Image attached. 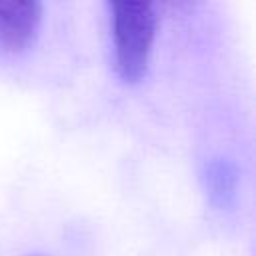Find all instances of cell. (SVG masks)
I'll list each match as a JSON object with an SVG mask.
<instances>
[{
	"mask_svg": "<svg viewBox=\"0 0 256 256\" xmlns=\"http://www.w3.org/2000/svg\"><path fill=\"white\" fill-rule=\"evenodd\" d=\"M112 10V34L116 68L122 78L138 80L148 68L156 12L148 2H114Z\"/></svg>",
	"mask_w": 256,
	"mask_h": 256,
	"instance_id": "1",
	"label": "cell"
},
{
	"mask_svg": "<svg viewBox=\"0 0 256 256\" xmlns=\"http://www.w3.org/2000/svg\"><path fill=\"white\" fill-rule=\"evenodd\" d=\"M42 18V4L36 0L0 2V46L22 50L36 34Z\"/></svg>",
	"mask_w": 256,
	"mask_h": 256,
	"instance_id": "2",
	"label": "cell"
},
{
	"mask_svg": "<svg viewBox=\"0 0 256 256\" xmlns=\"http://www.w3.org/2000/svg\"><path fill=\"white\" fill-rule=\"evenodd\" d=\"M206 176H208L206 180H208L212 200H216L218 204H224L226 198L232 196L234 184H236V174H234L232 166L228 162H212L208 166Z\"/></svg>",
	"mask_w": 256,
	"mask_h": 256,
	"instance_id": "3",
	"label": "cell"
}]
</instances>
